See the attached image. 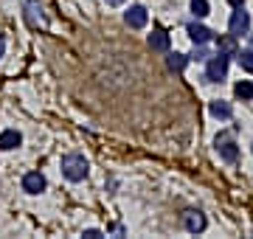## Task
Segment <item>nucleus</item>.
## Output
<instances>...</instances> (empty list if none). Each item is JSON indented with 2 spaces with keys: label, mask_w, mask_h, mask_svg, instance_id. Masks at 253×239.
Returning <instances> with one entry per match:
<instances>
[{
  "label": "nucleus",
  "mask_w": 253,
  "mask_h": 239,
  "mask_svg": "<svg viewBox=\"0 0 253 239\" xmlns=\"http://www.w3.org/2000/svg\"><path fill=\"white\" fill-rule=\"evenodd\" d=\"M87 160H84V155H79V152H71V155L62 158V175L71 180V183H79V180H84L87 177Z\"/></svg>",
  "instance_id": "obj_1"
},
{
  "label": "nucleus",
  "mask_w": 253,
  "mask_h": 239,
  "mask_svg": "<svg viewBox=\"0 0 253 239\" xmlns=\"http://www.w3.org/2000/svg\"><path fill=\"white\" fill-rule=\"evenodd\" d=\"M228 76V56L225 54H217L208 59V68H206V79L208 82H222Z\"/></svg>",
  "instance_id": "obj_2"
},
{
  "label": "nucleus",
  "mask_w": 253,
  "mask_h": 239,
  "mask_svg": "<svg viewBox=\"0 0 253 239\" xmlns=\"http://www.w3.org/2000/svg\"><path fill=\"white\" fill-rule=\"evenodd\" d=\"M228 28H231V34H234V37L248 34V31H251V14H248L242 6H236L234 14H231V20H228Z\"/></svg>",
  "instance_id": "obj_3"
},
{
  "label": "nucleus",
  "mask_w": 253,
  "mask_h": 239,
  "mask_svg": "<svg viewBox=\"0 0 253 239\" xmlns=\"http://www.w3.org/2000/svg\"><path fill=\"white\" fill-rule=\"evenodd\" d=\"M217 152H219V158H222V160H228V163H234L236 158H239L236 141L231 138V135H225V132H222V135L217 138Z\"/></svg>",
  "instance_id": "obj_4"
},
{
  "label": "nucleus",
  "mask_w": 253,
  "mask_h": 239,
  "mask_svg": "<svg viewBox=\"0 0 253 239\" xmlns=\"http://www.w3.org/2000/svg\"><path fill=\"white\" fill-rule=\"evenodd\" d=\"M23 17L31 28H40L45 26V14H42V6L37 3V0H26V11H23Z\"/></svg>",
  "instance_id": "obj_5"
},
{
  "label": "nucleus",
  "mask_w": 253,
  "mask_h": 239,
  "mask_svg": "<svg viewBox=\"0 0 253 239\" xmlns=\"http://www.w3.org/2000/svg\"><path fill=\"white\" fill-rule=\"evenodd\" d=\"M23 192L26 194L45 192V177H42V172H28V175L23 177Z\"/></svg>",
  "instance_id": "obj_6"
},
{
  "label": "nucleus",
  "mask_w": 253,
  "mask_h": 239,
  "mask_svg": "<svg viewBox=\"0 0 253 239\" xmlns=\"http://www.w3.org/2000/svg\"><path fill=\"white\" fill-rule=\"evenodd\" d=\"M124 20H126V26L129 28H144L146 20H149V14H146L144 6H129V11L124 14Z\"/></svg>",
  "instance_id": "obj_7"
},
{
  "label": "nucleus",
  "mask_w": 253,
  "mask_h": 239,
  "mask_svg": "<svg viewBox=\"0 0 253 239\" xmlns=\"http://www.w3.org/2000/svg\"><path fill=\"white\" fill-rule=\"evenodd\" d=\"M183 225H186L189 234H200V231L206 228V217L200 211H186L183 214Z\"/></svg>",
  "instance_id": "obj_8"
},
{
  "label": "nucleus",
  "mask_w": 253,
  "mask_h": 239,
  "mask_svg": "<svg viewBox=\"0 0 253 239\" xmlns=\"http://www.w3.org/2000/svg\"><path fill=\"white\" fill-rule=\"evenodd\" d=\"M149 48L158 51V54H166V51H169V34H166L163 28H155L152 34H149Z\"/></svg>",
  "instance_id": "obj_9"
},
{
  "label": "nucleus",
  "mask_w": 253,
  "mask_h": 239,
  "mask_svg": "<svg viewBox=\"0 0 253 239\" xmlns=\"http://www.w3.org/2000/svg\"><path fill=\"white\" fill-rule=\"evenodd\" d=\"M20 144H23V135H20L17 129H3V132H0V149H3V152L17 149Z\"/></svg>",
  "instance_id": "obj_10"
},
{
  "label": "nucleus",
  "mask_w": 253,
  "mask_h": 239,
  "mask_svg": "<svg viewBox=\"0 0 253 239\" xmlns=\"http://www.w3.org/2000/svg\"><path fill=\"white\" fill-rule=\"evenodd\" d=\"M189 37H191L194 45H206L208 40H211V28L200 26V23H191V26H189Z\"/></svg>",
  "instance_id": "obj_11"
},
{
  "label": "nucleus",
  "mask_w": 253,
  "mask_h": 239,
  "mask_svg": "<svg viewBox=\"0 0 253 239\" xmlns=\"http://www.w3.org/2000/svg\"><path fill=\"white\" fill-rule=\"evenodd\" d=\"M239 45H236V37L234 34H225V37H217V54H225V56H236Z\"/></svg>",
  "instance_id": "obj_12"
},
{
  "label": "nucleus",
  "mask_w": 253,
  "mask_h": 239,
  "mask_svg": "<svg viewBox=\"0 0 253 239\" xmlns=\"http://www.w3.org/2000/svg\"><path fill=\"white\" fill-rule=\"evenodd\" d=\"M166 65H169V71H174V74H183L186 65H189V56L186 54H169L166 56Z\"/></svg>",
  "instance_id": "obj_13"
},
{
  "label": "nucleus",
  "mask_w": 253,
  "mask_h": 239,
  "mask_svg": "<svg viewBox=\"0 0 253 239\" xmlns=\"http://www.w3.org/2000/svg\"><path fill=\"white\" fill-rule=\"evenodd\" d=\"M208 110H211L214 119H231V113H234L228 101H211V107H208Z\"/></svg>",
  "instance_id": "obj_14"
},
{
  "label": "nucleus",
  "mask_w": 253,
  "mask_h": 239,
  "mask_svg": "<svg viewBox=\"0 0 253 239\" xmlns=\"http://www.w3.org/2000/svg\"><path fill=\"white\" fill-rule=\"evenodd\" d=\"M234 93L239 96V99H253V82H236V87H234Z\"/></svg>",
  "instance_id": "obj_15"
},
{
  "label": "nucleus",
  "mask_w": 253,
  "mask_h": 239,
  "mask_svg": "<svg viewBox=\"0 0 253 239\" xmlns=\"http://www.w3.org/2000/svg\"><path fill=\"white\" fill-rule=\"evenodd\" d=\"M236 59H239V65H242L245 71L253 74V51H236Z\"/></svg>",
  "instance_id": "obj_16"
},
{
  "label": "nucleus",
  "mask_w": 253,
  "mask_h": 239,
  "mask_svg": "<svg viewBox=\"0 0 253 239\" xmlns=\"http://www.w3.org/2000/svg\"><path fill=\"white\" fill-rule=\"evenodd\" d=\"M191 11H194L197 17H206L208 14V0H191Z\"/></svg>",
  "instance_id": "obj_17"
},
{
  "label": "nucleus",
  "mask_w": 253,
  "mask_h": 239,
  "mask_svg": "<svg viewBox=\"0 0 253 239\" xmlns=\"http://www.w3.org/2000/svg\"><path fill=\"white\" fill-rule=\"evenodd\" d=\"M194 59H197V62H206V59H208V51H206L203 45H200L197 51H194Z\"/></svg>",
  "instance_id": "obj_18"
},
{
  "label": "nucleus",
  "mask_w": 253,
  "mask_h": 239,
  "mask_svg": "<svg viewBox=\"0 0 253 239\" xmlns=\"http://www.w3.org/2000/svg\"><path fill=\"white\" fill-rule=\"evenodd\" d=\"M82 237H84V239H101V231L90 228V231H84V234H82Z\"/></svg>",
  "instance_id": "obj_19"
},
{
  "label": "nucleus",
  "mask_w": 253,
  "mask_h": 239,
  "mask_svg": "<svg viewBox=\"0 0 253 239\" xmlns=\"http://www.w3.org/2000/svg\"><path fill=\"white\" fill-rule=\"evenodd\" d=\"M3 51H6V40L0 37V56H3Z\"/></svg>",
  "instance_id": "obj_20"
},
{
  "label": "nucleus",
  "mask_w": 253,
  "mask_h": 239,
  "mask_svg": "<svg viewBox=\"0 0 253 239\" xmlns=\"http://www.w3.org/2000/svg\"><path fill=\"white\" fill-rule=\"evenodd\" d=\"M110 6H121V3H124V0H107Z\"/></svg>",
  "instance_id": "obj_21"
},
{
  "label": "nucleus",
  "mask_w": 253,
  "mask_h": 239,
  "mask_svg": "<svg viewBox=\"0 0 253 239\" xmlns=\"http://www.w3.org/2000/svg\"><path fill=\"white\" fill-rule=\"evenodd\" d=\"M228 3H231V6H242V0H228Z\"/></svg>",
  "instance_id": "obj_22"
},
{
  "label": "nucleus",
  "mask_w": 253,
  "mask_h": 239,
  "mask_svg": "<svg viewBox=\"0 0 253 239\" xmlns=\"http://www.w3.org/2000/svg\"><path fill=\"white\" fill-rule=\"evenodd\" d=\"M251 42H253V37H251Z\"/></svg>",
  "instance_id": "obj_23"
}]
</instances>
